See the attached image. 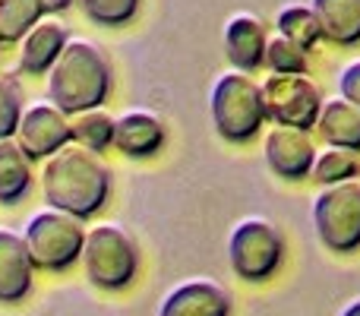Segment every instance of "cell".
<instances>
[{
  "label": "cell",
  "mask_w": 360,
  "mask_h": 316,
  "mask_svg": "<svg viewBox=\"0 0 360 316\" xmlns=\"http://www.w3.org/2000/svg\"><path fill=\"white\" fill-rule=\"evenodd\" d=\"M38 180L44 203L73 218H92L111 196V168L98 152H89L76 143L60 146L54 156L44 158Z\"/></svg>",
  "instance_id": "obj_1"
},
{
  "label": "cell",
  "mask_w": 360,
  "mask_h": 316,
  "mask_svg": "<svg viewBox=\"0 0 360 316\" xmlns=\"http://www.w3.org/2000/svg\"><path fill=\"white\" fill-rule=\"evenodd\" d=\"M44 76H48V101L67 118L89 108H101L114 86L111 61L89 38H70Z\"/></svg>",
  "instance_id": "obj_2"
},
{
  "label": "cell",
  "mask_w": 360,
  "mask_h": 316,
  "mask_svg": "<svg viewBox=\"0 0 360 316\" xmlns=\"http://www.w3.org/2000/svg\"><path fill=\"white\" fill-rule=\"evenodd\" d=\"M209 114L215 133L224 143H250L259 137L266 127V101H262V86L250 73L228 70L212 82L209 92Z\"/></svg>",
  "instance_id": "obj_3"
},
{
  "label": "cell",
  "mask_w": 360,
  "mask_h": 316,
  "mask_svg": "<svg viewBox=\"0 0 360 316\" xmlns=\"http://www.w3.org/2000/svg\"><path fill=\"white\" fill-rule=\"evenodd\" d=\"M82 266L86 279L101 291H124L139 275V247L130 231L120 225H95L86 231L82 244Z\"/></svg>",
  "instance_id": "obj_4"
},
{
  "label": "cell",
  "mask_w": 360,
  "mask_h": 316,
  "mask_svg": "<svg viewBox=\"0 0 360 316\" xmlns=\"http://www.w3.org/2000/svg\"><path fill=\"white\" fill-rule=\"evenodd\" d=\"M22 241L35 269H41V272H67L82 256L86 228H82V218H73L60 209H44L35 212L25 222Z\"/></svg>",
  "instance_id": "obj_5"
},
{
  "label": "cell",
  "mask_w": 360,
  "mask_h": 316,
  "mask_svg": "<svg viewBox=\"0 0 360 316\" xmlns=\"http://www.w3.org/2000/svg\"><path fill=\"white\" fill-rule=\"evenodd\" d=\"M313 228L332 253H354L360 250V180L323 187L313 199Z\"/></svg>",
  "instance_id": "obj_6"
},
{
  "label": "cell",
  "mask_w": 360,
  "mask_h": 316,
  "mask_svg": "<svg viewBox=\"0 0 360 316\" xmlns=\"http://www.w3.org/2000/svg\"><path fill=\"white\" fill-rule=\"evenodd\" d=\"M228 260L237 279L266 282L278 272L281 260H285V237L266 218H243L231 231Z\"/></svg>",
  "instance_id": "obj_7"
},
{
  "label": "cell",
  "mask_w": 360,
  "mask_h": 316,
  "mask_svg": "<svg viewBox=\"0 0 360 316\" xmlns=\"http://www.w3.org/2000/svg\"><path fill=\"white\" fill-rule=\"evenodd\" d=\"M259 86H262V101H266V114L272 124L300 127V130L316 127L319 108H323L326 99L310 76L272 73Z\"/></svg>",
  "instance_id": "obj_8"
},
{
  "label": "cell",
  "mask_w": 360,
  "mask_h": 316,
  "mask_svg": "<svg viewBox=\"0 0 360 316\" xmlns=\"http://www.w3.org/2000/svg\"><path fill=\"white\" fill-rule=\"evenodd\" d=\"M13 139L32 161L48 158L70 143V118L51 101H35V105L22 108Z\"/></svg>",
  "instance_id": "obj_9"
},
{
  "label": "cell",
  "mask_w": 360,
  "mask_h": 316,
  "mask_svg": "<svg viewBox=\"0 0 360 316\" xmlns=\"http://www.w3.org/2000/svg\"><path fill=\"white\" fill-rule=\"evenodd\" d=\"M262 152H266L269 171L285 180H307L310 177L313 158H316V146H313L310 130L285 127V124H275L266 133Z\"/></svg>",
  "instance_id": "obj_10"
},
{
  "label": "cell",
  "mask_w": 360,
  "mask_h": 316,
  "mask_svg": "<svg viewBox=\"0 0 360 316\" xmlns=\"http://www.w3.org/2000/svg\"><path fill=\"white\" fill-rule=\"evenodd\" d=\"M168 143V127L155 111H127L114 120V149L127 158H152Z\"/></svg>",
  "instance_id": "obj_11"
},
{
  "label": "cell",
  "mask_w": 360,
  "mask_h": 316,
  "mask_svg": "<svg viewBox=\"0 0 360 316\" xmlns=\"http://www.w3.org/2000/svg\"><path fill=\"white\" fill-rule=\"evenodd\" d=\"M70 42L67 25L54 16H41L22 38H19V57H16V73L25 76H44L63 44Z\"/></svg>",
  "instance_id": "obj_12"
},
{
  "label": "cell",
  "mask_w": 360,
  "mask_h": 316,
  "mask_svg": "<svg viewBox=\"0 0 360 316\" xmlns=\"http://www.w3.org/2000/svg\"><path fill=\"white\" fill-rule=\"evenodd\" d=\"M266 23L256 13L240 10L224 23V54H228L231 67L240 73H253L262 67V54H266Z\"/></svg>",
  "instance_id": "obj_13"
},
{
  "label": "cell",
  "mask_w": 360,
  "mask_h": 316,
  "mask_svg": "<svg viewBox=\"0 0 360 316\" xmlns=\"http://www.w3.org/2000/svg\"><path fill=\"white\" fill-rule=\"evenodd\" d=\"M35 266L22 234L0 228V304H19L32 294Z\"/></svg>",
  "instance_id": "obj_14"
},
{
  "label": "cell",
  "mask_w": 360,
  "mask_h": 316,
  "mask_svg": "<svg viewBox=\"0 0 360 316\" xmlns=\"http://www.w3.org/2000/svg\"><path fill=\"white\" fill-rule=\"evenodd\" d=\"M158 316H231V294L218 282L193 279L162 301Z\"/></svg>",
  "instance_id": "obj_15"
},
{
  "label": "cell",
  "mask_w": 360,
  "mask_h": 316,
  "mask_svg": "<svg viewBox=\"0 0 360 316\" xmlns=\"http://www.w3.org/2000/svg\"><path fill=\"white\" fill-rule=\"evenodd\" d=\"M316 133L326 146L360 152V108L348 99H326L316 118Z\"/></svg>",
  "instance_id": "obj_16"
},
{
  "label": "cell",
  "mask_w": 360,
  "mask_h": 316,
  "mask_svg": "<svg viewBox=\"0 0 360 316\" xmlns=\"http://www.w3.org/2000/svg\"><path fill=\"white\" fill-rule=\"evenodd\" d=\"M310 10L316 13L323 38L332 44L351 48L360 42V0H313Z\"/></svg>",
  "instance_id": "obj_17"
},
{
  "label": "cell",
  "mask_w": 360,
  "mask_h": 316,
  "mask_svg": "<svg viewBox=\"0 0 360 316\" xmlns=\"http://www.w3.org/2000/svg\"><path fill=\"white\" fill-rule=\"evenodd\" d=\"M32 158L16 146V139H0V206H16L32 190Z\"/></svg>",
  "instance_id": "obj_18"
},
{
  "label": "cell",
  "mask_w": 360,
  "mask_h": 316,
  "mask_svg": "<svg viewBox=\"0 0 360 316\" xmlns=\"http://www.w3.org/2000/svg\"><path fill=\"white\" fill-rule=\"evenodd\" d=\"M70 143L89 152H105L114 146V118L105 108H89L70 118Z\"/></svg>",
  "instance_id": "obj_19"
},
{
  "label": "cell",
  "mask_w": 360,
  "mask_h": 316,
  "mask_svg": "<svg viewBox=\"0 0 360 316\" xmlns=\"http://www.w3.org/2000/svg\"><path fill=\"white\" fill-rule=\"evenodd\" d=\"M275 29H278L285 38H291L294 44H300L304 51H313L319 42H323L316 13H313L310 6H300V4L281 6L278 16H275Z\"/></svg>",
  "instance_id": "obj_20"
},
{
  "label": "cell",
  "mask_w": 360,
  "mask_h": 316,
  "mask_svg": "<svg viewBox=\"0 0 360 316\" xmlns=\"http://www.w3.org/2000/svg\"><path fill=\"white\" fill-rule=\"evenodd\" d=\"M360 174V158L351 149H338V146H326L323 152H316L310 168V177L323 187L342 184V180H354Z\"/></svg>",
  "instance_id": "obj_21"
},
{
  "label": "cell",
  "mask_w": 360,
  "mask_h": 316,
  "mask_svg": "<svg viewBox=\"0 0 360 316\" xmlns=\"http://www.w3.org/2000/svg\"><path fill=\"white\" fill-rule=\"evenodd\" d=\"M41 16V0H0V44L19 42Z\"/></svg>",
  "instance_id": "obj_22"
},
{
  "label": "cell",
  "mask_w": 360,
  "mask_h": 316,
  "mask_svg": "<svg viewBox=\"0 0 360 316\" xmlns=\"http://www.w3.org/2000/svg\"><path fill=\"white\" fill-rule=\"evenodd\" d=\"M262 63H266L272 73H300L307 76L310 70V57L300 44H294L291 38H285L281 32H275L272 38H266V54H262Z\"/></svg>",
  "instance_id": "obj_23"
},
{
  "label": "cell",
  "mask_w": 360,
  "mask_h": 316,
  "mask_svg": "<svg viewBox=\"0 0 360 316\" xmlns=\"http://www.w3.org/2000/svg\"><path fill=\"white\" fill-rule=\"evenodd\" d=\"M76 6L82 10V16L95 25H105V29H117L136 19L143 0H76Z\"/></svg>",
  "instance_id": "obj_24"
},
{
  "label": "cell",
  "mask_w": 360,
  "mask_h": 316,
  "mask_svg": "<svg viewBox=\"0 0 360 316\" xmlns=\"http://www.w3.org/2000/svg\"><path fill=\"white\" fill-rule=\"evenodd\" d=\"M22 118V89L13 82L10 73H0V139L13 137Z\"/></svg>",
  "instance_id": "obj_25"
},
{
  "label": "cell",
  "mask_w": 360,
  "mask_h": 316,
  "mask_svg": "<svg viewBox=\"0 0 360 316\" xmlns=\"http://www.w3.org/2000/svg\"><path fill=\"white\" fill-rule=\"evenodd\" d=\"M338 92H342V99H348L351 105L360 108V61H351L348 67H342V73H338Z\"/></svg>",
  "instance_id": "obj_26"
},
{
  "label": "cell",
  "mask_w": 360,
  "mask_h": 316,
  "mask_svg": "<svg viewBox=\"0 0 360 316\" xmlns=\"http://www.w3.org/2000/svg\"><path fill=\"white\" fill-rule=\"evenodd\" d=\"M76 0H41V6H44V13H60V10H70Z\"/></svg>",
  "instance_id": "obj_27"
},
{
  "label": "cell",
  "mask_w": 360,
  "mask_h": 316,
  "mask_svg": "<svg viewBox=\"0 0 360 316\" xmlns=\"http://www.w3.org/2000/svg\"><path fill=\"white\" fill-rule=\"evenodd\" d=\"M342 316H360V298H357V301H351V304L342 310Z\"/></svg>",
  "instance_id": "obj_28"
}]
</instances>
